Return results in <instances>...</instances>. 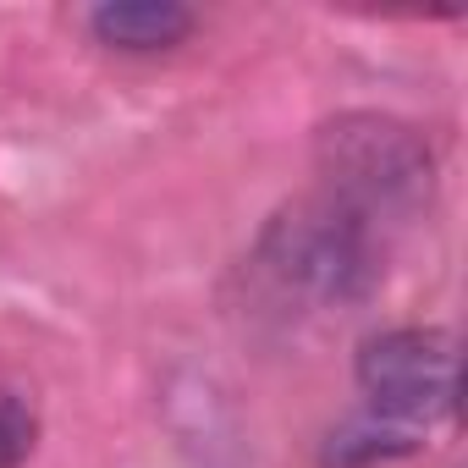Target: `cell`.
Wrapping results in <instances>:
<instances>
[{"label":"cell","mask_w":468,"mask_h":468,"mask_svg":"<svg viewBox=\"0 0 468 468\" xmlns=\"http://www.w3.org/2000/svg\"><path fill=\"white\" fill-rule=\"evenodd\" d=\"M260 265L282 292L325 309L364 303L380 282V231L331 198H298L260 231Z\"/></svg>","instance_id":"obj_2"},{"label":"cell","mask_w":468,"mask_h":468,"mask_svg":"<svg viewBox=\"0 0 468 468\" xmlns=\"http://www.w3.org/2000/svg\"><path fill=\"white\" fill-rule=\"evenodd\" d=\"M320 198L342 204L364 226L413 220L435 198V154L419 127L380 111H342L314 133Z\"/></svg>","instance_id":"obj_1"},{"label":"cell","mask_w":468,"mask_h":468,"mask_svg":"<svg viewBox=\"0 0 468 468\" xmlns=\"http://www.w3.org/2000/svg\"><path fill=\"white\" fill-rule=\"evenodd\" d=\"M408 452H419V430L391 424V419H380V413H364V419H347L342 430H331V441H325V468H369V463L408 457Z\"/></svg>","instance_id":"obj_5"},{"label":"cell","mask_w":468,"mask_h":468,"mask_svg":"<svg viewBox=\"0 0 468 468\" xmlns=\"http://www.w3.org/2000/svg\"><path fill=\"white\" fill-rule=\"evenodd\" d=\"M358 391L369 413L430 430L457 402V342L435 325H397L358 347Z\"/></svg>","instance_id":"obj_3"},{"label":"cell","mask_w":468,"mask_h":468,"mask_svg":"<svg viewBox=\"0 0 468 468\" xmlns=\"http://www.w3.org/2000/svg\"><path fill=\"white\" fill-rule=\"evenodd\" d=\"M34 441H39L34 408L12 391H0V468H23L34 457Z\"/></svg>","instance_id":"obj_6"},{"label":"cell","mask_w":468,"mask_h":468,"mask_svg":"<svg viewBox=\"0 0 468 468\" xmlns=\"http://www.w3.org/2000/svg\"><path fill=\"white\" fill-rule=\"evenodd\" d=\"M89 34L122 56H154L193 34V12L176 0H105L89 12Z\"/></svg>","instance_id":"obj_4"}]
</instances>
